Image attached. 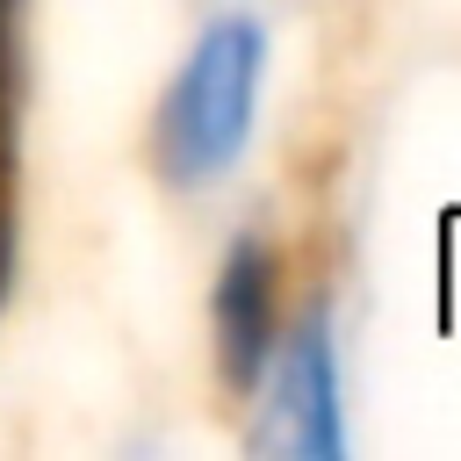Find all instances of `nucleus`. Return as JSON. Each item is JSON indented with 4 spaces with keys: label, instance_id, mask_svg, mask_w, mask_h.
I'll return each instance as SVG.
<instances>
[{
    "label": "nucleus",
    "instance_id": "obj_1",
    "mask_svg": "<svg viewBox=\"0 0 461 461\" xmlns=\"http://www.w3.org/2000/svg\"><path fill=\"white\" fill-rule=\"evenodd\" d=\"M259 86H267V22L230 7L194 36V50L180 58V72L158 94V115H151L158 180L180 194L216 187L252 144Z\"/></svg>",
    "mask_w": 461,
    "mask_h": 461
},
{
    "label": "nucleus",
    "instance_id": "obj_2",
    "mask_svg": "<svg viewBox=\"0 0 461 461\" xmlns=\"http://www.w3.org/2000/svg\"><path fill=\"white\" fill-rule=\"evenodd\" d=\"M267 418H259V447L295 454V461H339L346 454V411H339V346H331V317L303 310L267 360Z\"/></svg>",
    "mask_w": 461,
    "mask_h": 461
},
{
    "label": "nucleus",
    "instance_id": "obj_3",
    "mask_svg": "<svg viewBox=\"0 0 461 461\" xmlns=\"http://www.w3.org/2000/svg\"><path fill=\"white\" fill-rule=\"evenodd\" d=\"M209 339H216V375L223 389L252 396L274 339H281V259L259 230H238L216 259V288H209Z\"/></svg>",
    "mask_w": 461,
    "mask_h": 461
},
{
    "label": "nucleus",
    "instance_id": "obj_4",
    "mask_svg": "<svg viewBox=\"0 0 461 461\" xmlns=\"http://www.w3.org/2000/svg\"><path fill=\"white\" fill-rule=\"evenodd\" d=\"M7 166H14V144H0V295H7V274H14V187H7Z\"/></svg>",
    "mask_w": 461,
    "mask_h": 461
}]
</instances>
